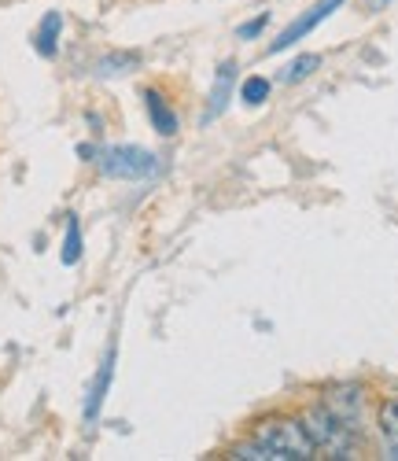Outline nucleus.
<instances>
[{"instance_id": "1", "label": "nucleus", "mask_w": 398, "mask_h": 461, "mask_svg": "<svg viewBox=\"0 0 398 461\" xmlns=\"http://www.w3.org/2000/svg\"><path fill=\"white\" fill-rule=\"evenodd\" d=\"M251 439H258L273 461H310L317 457V447L303 425V417H285V413H273V417H262Z\"/></svg>"}, {"instance_id": "2", "label": "nucleus", "mask_w": 398, "mask_h": 461, "mask_svg": "<svg viewBox=\"0 0 398 461\" xmlns=\"http://www.w3.org/2000/svg\"><path fill=\"white\" fill-rule=\"evenodd\" d=\"M303 425H306L317 454H325V457H357V450H362V436L354 429H347L325 402L306 406Z\"/></svg>"}, {"instance_id": "3", "label": "nucleus", "mask_w": 398, "mask_h": 461, "mask_svg": "<svg viewBox=\"0 0 398 461\" xmlns=\"http://www.w3.org/2000/svg\"><path fill=\"white\" fill-rule=\"evenodd\" d=\"M96 167L100 174L107 177H118V181H144L151 174H158V159L151 156L148 148H137V144H111L96 156Z\"/></svg>"}, {"instance_id": "4", "label": "nucleus", "mask_w": 398, "mask_h": 461, "mask_svg": "<svg viewBox=\"0 0 398 461\" xmlns=\"http://www.w3.org/2000/svg\"><path fill=\"white\" fill-rule=\"evenodd\" d=\"M347 429H354L357 436L366 432V392L357 384H339V388H329L321 399Z\"/></svg>"}, {"instance_id": "5", "label": "nucleus", "mask_w": 398, "mask_h": 461, "mask_svg": "<svg viewBox=\"0 0 398 461\" xmlns=\"http://www.w3.org/2000/svg\"><path fill=\"white\" fill-rule=\"evenodd\" d=\"M343 5H347V0H317L313 8H306V12H303V15H299V19H295V23H292V26H288L281 37H276L273 45H269V56H276V52H285V49L299 45L306 33H313L317 26H321V23H325V19H329L336 8H343Z\"/></svg>"}, {"instance_id": "6", "label": "nucleus", "mask_w": 398, "mask_h": 461, "mask_svg": "<svg viewBox=\"0 0 398 461\" xmlns=\"http://www.w3.org/2000/svg\"><path fill=\"white\" fill-rule=\"evenodd\" d=\"M144 107H148V119H151L155 133H163V137H174V133H177V114H174V107L163 100V93L144 89Z\"/></svg>"}, {"instance_id": "7", "label": "nucleus", "mask_w": 398, "mask_h": 461, "mask_svg": "<svg viewBox=\"0 0 398 461\" xmlns=\"http://www.w3.org/2000/svg\"><path fill=\"white\" fill-rule=\"evenodd\" d=\"M376 429H380V447H384V457H394L398 461V399H387L376 413Z\"/></svg>"}, {"instance_id": "8", "label": "nucleus", "mask_w": 398, "mask_h": 461, "mask_svg": "<svg viewBox=\"0 0 398 461\" xmlns=\"http://www.w3.org/2000/svg\"><path fill=\"white\" fill-rule=\"evenodd\" d=\"M111 373H114V351H107V358H104V366H100V376H96L93 392H89V402H86V420H96V413H100V406H104V395H107V388H111Z\"/></svg>"}, {"instance_id": "9", "label": "nucleus", "mask_w": 398, "mask_h": 461, "mask_svg": "<svg viewBox=\"0 0 398 461\" xmlns=\"http://www.w3.org/2000/svg\"><path fill=\"white\" fill-rule=\"evenodd\" d=\"M59 30H63L59 12H49V15H45V23H41V30H37V37H33L37 52L52 59V56H56V49H59Z\"/></svg>"}, {"instance_id": "10", "label": "nucleus", "mask_w": 398, "mask_h": 461, "mask_svg": "<svg viewBox=\"0 0 398 461\" xmlns=\"http://www.w3.org/2000/svg\"><path fill=\"white\" fill-rule=\"evenodd\" d=\"M232 82H236V63H222L218 67V78H214V89H211V119H214V114L229 104V89H232Z\"/></svg>"}, {"instance_id": "11", "label": "nucleus", "mask_w": 398, "mask_h": 461, "mask_svg": "<svg viewBox=\"0 0 398 461\" xmlns=\"http://www.w3.org/2000/svg\"><path fill=\"white\" fill-rule=\"evenodd\" d=\"M317 67H321V59H317L313 52H306V56H299V59H292V63H288V70L281 74V82H285V86H299V82H306V78H310V74H313Z\"/></svg>"}, {"instance_id": "12", "label": "nucleus", "mask_w": 398, "mask_h": 461, "mask_svg": "<svg viewBox=\"0 0 398 461\" xmlns=\"http://www.w3.org/2000/svg\"><path fill=\"white\" fill-rule=\"evenodd\" d=\"M63 266H74L77 258H82V225H77V218L67 221V237H63Z\"/></svg>"}, {"instance_id": "13", "label": "nucleus", "mask_w": 398, "mask_h": 461, "mask_svg": "<svg viewBox=\"0 0 398 461\" xmlns=\"http://www.w3.org/2000/svg\"><path fill=\"white\" fill-rule=\"evenodd\" d=\"M225 457H232V461H273V454H269L258 439H244V443L229 447V454H225Z\"/></svg>"}, {"instance_id": "14", "label": "nucleus", "mask_w": 398, "mask_h": 461, "mask_svg": "<svg viewBox=\"0 0 398 461\" xmlns=\"http://www.w3.org/2000/svg\"><path fill=\"white\" fill-rule=\"evenodd\" d=\"M240 96H244V104L258 107V104H266V96H269V82H266V78H248L244 89H240Z\"/></svg>"}, {"instance_id": "15", "label": "nucleus", "mask_w": 398, "mask_h": 461, "mask_svg": "<svg viewBox=\"0 0 398 461\" xmlns=\"http://www.w3.org/2000/svg\"><path fill=\"white\" fill-rule=\"evenodd\" d=\"M266 23H269V12H262V15L251 19V23H244L240 30H236V37H244V41H248V37H258V33L266 30Z\"/></svg>"}, {"instance_id": "16", "label": "nucleus", "mask_w": 398, "mask_h": 461, "mask_svg": "<svg viewBox=\"0 0 398 461\" xmlns=\"http://www.w3.org/2000/svg\"><path fill=\"white\" fill-rule=\"evenodd\" d=\"M387 5H391V0H369V8H373V12H380V8H387Z\"/></svg>"}]
</instances>
